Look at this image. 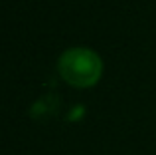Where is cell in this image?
Instances as JSON below:
<instances>
[{
  "label": "cell",
  "instance_id": "obj_1",
  "mask_svg": "<svg viewBox=\"0 0 156 155\" xmlns=\"http://www.w3.org/2000/svg\"><path fill=\"white\" fill-rule=\"evenodd\" d=\"M57 70L67 84L77 85V88H87L99 80L103 62L99 54L93 52L91 48L73 46L61 52L57 60Z\"/></svg>",
  "mask_w": 156,
  "mask_h": 155
}]
</instances>
